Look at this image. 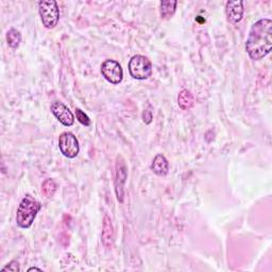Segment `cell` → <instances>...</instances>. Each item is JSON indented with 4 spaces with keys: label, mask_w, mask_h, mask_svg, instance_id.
Returning <instances> with one entry per match:
<instances>
[{
    "label": "cell",
    "mask_w": 272,
    "mask_h": 272,
    "mask_svg": "<svg viewBox=\"0 0 272 272\" xmlns=\"http://www.w3.org/2000/svg\"><path fill=\"white\" fill-rule=\"evenodd\" d=\"M76 116H77V119L79 123H80L81 125L85 126V127H89L91 125V119L90 117L85 114L82 110L80 109H77L76 110Z\"/></svg>",
    "instance_id": "cell-16"
},
{
    "label": "cell",
    "mask_w": 272,
    "mask_h": 272,
    "mask_svg": "<svg viewBox=\"0 0 272 272\" xmlns=\"http://www.w3.org/2000/svg\"><path fill=\"white\" fill-rule=\"evenodd\" d=\"M129 71L136 80H146L152 75V63L147 56L134 55L129 62Z\"/></svg>",
    "instance_id": "cell-4"
},
{
    "label": "cell",
    "mask_w": 272,
    "mask_h": 272,
    "mask_svg": "<svg viewBox=\"0 0 272 272\" xmlns=\"http://www.w3.org/2000/svg\"><path fill=\"white\" fill-rule=\"evenodd\" d=\"M50 109H51L52 114L62 125H64L65 127H70L74 125L75 123L74 114L70 112V110L63 102L55 101L51 104V107H50Z\"/></svg>",
    "instance_id": "cell-8"
},
{
    "label": "cell",
    "mask_w": 272,
    "mask_h": 272,
    "mask_svg": "<svg viewBox=\"0 0 272 272\" xmlns=\"http://www.w3.org/2000/svg\"><path fill=\"white\" fill-rule=\"evenodd\" d=\"M41 203L37 199H34L30 195H27L23 200L17 209L16 213V223L21 228H29L33 221L37 217L38 213L41 210Z\"/></svg>",
    "instance_id": "cell-2"
},
{
    "label": "cell",
    "mask_w": 272,
    "mask_h": 272,
    "mask_svg": "<svg viewBox=\"0 0 272 272\" xmlns=\"http://www.w3.org/2000/svg\"><path fill=\"white\" fill-rule=\"evenodd\" d=\"M59 147L64 156L75 159L80 151V146L76 136L70 132H64L59 137Z\"/></svg>",
    "instance_id": "cell-5"
},
{
    "label": "cell",
    "mask_w": 272,
    "mask_h": 272,
    "mask_svg": "<svg viewBox=\"0 0 272 272\" xmlns=\"http://www.w3.org/2000/svg\"><path fill=\"white\" fill-rule=\"evenodd\" d=\"M8 270H9V271H13V272H18V271H20L18 262H16V261H12L10 264H8L5 267L2 268V271H8Z\"/></svg>",
    "instance_id": "cell-17"
},
{
    "label": "cell",
    "mask_w": 272,
    "mask_h": 272,
    "mask_svg": "<svg viewBox=\"0 0 272 272\" xmlns=\"http://www.w3.org/2000/svg\"><path fill=\"white\" fill-rule=\"evenodd\" d=\"M39 12L43 25L47 29H52L59 23L60 10L56 1L48 0V1L39 2Z\"/></svg>",
    "instance_id": "cell-3"
},
{
    "label": "cell",
    "mask_w": 272,
    "mask_h": 272,
    "mask_svg": "<svg viewBox=\"0 0 272 272\" xmlns=\"http://www.w3.org/2000/svg\"><path fill=\"white\" fill-rule=\"evenodd\" d=\"M42 190H43V194H44L47 198L52 197L56 190L55 182L52 180V179H47V180L43 183Z\"/></svg>",
    "instance_id": "cell-15"
},
{
    "label": "cell",
    "mask_w": 272,
    "mask_h": 272,
    "mask_svg": "<svg viewBox=\"0 0 272 272\" xmlns=\"http://www.w3.org/2000/svg\"><path fill=\"white\" fill-rule=\"evenodd\" d=\"M101 73L105 80L112 84H119L124 79L123 67L114 60H106L102 63Z\"/></svg>",
    "instance_id": "cell-6"
},
{
    "label": "cell",
    "mask_w": 272,
    "mask_h": 272,
    "mask_svg": "<svg viewBox=\"0 0 272 272\" xmlns=\"http://www.w3.org/2000/svg\"><path fill=\"white\" fill-rule=\"evenodd\" d=\"M142 120H144L145 124H147V125L151 124V121H152V112L149 111V110H145L144 113H142Z\"/></svg>",
    "instance_id": "cell-18"
},
{
    "label": "cell",
    "mask_w": 272,
    "mask_h": 272,
    "mask_svg": "<svg viewBox=\"0 0 272 272\" xmlns=\"http://www.w3.org/2000/svg\"><path fill=\"white\" fill-rule=\"evenodd\" d=\"M128 178V168L126 162L121 156L117 157L116 162V179H115V190L119 202H124L125 184Z\"/></svg>",
    "instance_id": "cell-7"
},
{
    "label": "cell",
    "mask_w": 272,
    "mask_h": 272,
    "mask_svg": "<svg viewBox=\"0 0 272 272\" xmlns=\"http://www.w3.org/2000/svg\"><path fill=\"white\" fill-rule=\"evenodd\" d=\"M33 270H35V271H42V269H40V268H37V267H32V268H29V269H28V271H33Z\"/></svg>",
    "instance_id": "cell-19"
},
{
    "label": "cell",
    "mask_w": 272,
    "mask_h": 272,
    "mask_svg": "<svg viewBox=\"0 0 272 272\" xmlns=\"http://www.w3.org/2000/svg\"><path fill=\"white\" fill-rule=\"evenodd\" d=\"M6 42H8V45L11 48H13V49L18 48L20 45V42H21L20 32L16 29H14V28H12V29H10L8 31V33H6Z\"/></svg>",
    "instance_id": "cell-14"
},
{
    "label": "cell",
    "mask_w": 272,
    "mask_h": 272,
    "mask_svg": "<svg viewBox=\"0 0 272 272\" xmlns=\"http://www.w3.org/2000/svg\"><path fill=\"white\" fill-rule=\"evenodd\" d=\"M272 47V20L263 18L252 26L246 43V50L250 58L260 61L268 55Z\"/></svg>",
    "instance_id": "cell-1"
},
{
    "label": "cell",
    "mask_w": 272,
    "mask_h": 272,
    "mask_svg": "<svg viewBox=\"0 0 272 272\" xmlns=\"http://www.w3.org/2000/svg\"><path fill=\"white\" fill-rule=\"evenodd\" d=\"M113 239V227L110 218L105 216L103 223V230H102V240L105 246L110 247Z\"/></svg>",
    "instance_id": "cell-13"
},
{
    "label": "cell",
    "mask_w": 272,
    "mask_h": 272,
    "mask_svg": "<svg viewBox=\"0 0 272 272\" xmlns=\"http://www.w3.org/2000/svg\"><path fill=\"white\" fill-rule=\"evenodd\" d=\"M178 1L176 0H164L160 3V13L163 19H169L176 13Z\"/></svg>",
    "instance_id": "cell-11"
},
{
    "label": "cell",
    "mask_w": 272,
    "mask_h": 272,
    "mask_svg": "<svg viewBox=\"0 0 272 272\" xmlns=\"http://www.w3.org/2000/svg\"><path fill=\"white\" fill-rule=\"evenodd\" d=\"M226 12L227 19L231 23L237 24L242 19L243 16V2L240 0L236 1H227L226 5Z\"/></svg>",
    "instance_id": "cell-9"
},
{
    "label": "cell",
    "mask_w": 272,
    "mask_h": 272,
    "mask_svg": "<svg viewBox=\"0 0 272 272\" xmlns=\"http://www.w3.org/2000/svg\"><path fill=\"white\" fill-rule=\"evenodd\" d=\"M151 169L153 173L160 177H165L169 171V163L163 154H157L151 164Z\"/></svg>",
    "instance_id": "cell-10"
},
{
    "label": "cell",
    "mask_w": 272,
    "mask_h": 272,
    "mask_svg": "<svg viewBox=\"0 0 272 272\" xmlns=\"http://www.w3.org/2000/svg\"><path fill=\"white\" fill-rule=\"evenodd\" d=\"M178 104L182 110H188L194 105V96L187 90H182L178 96Z\"/></svg>",
    "instance_id": "cell-12"
}]
</instances>
